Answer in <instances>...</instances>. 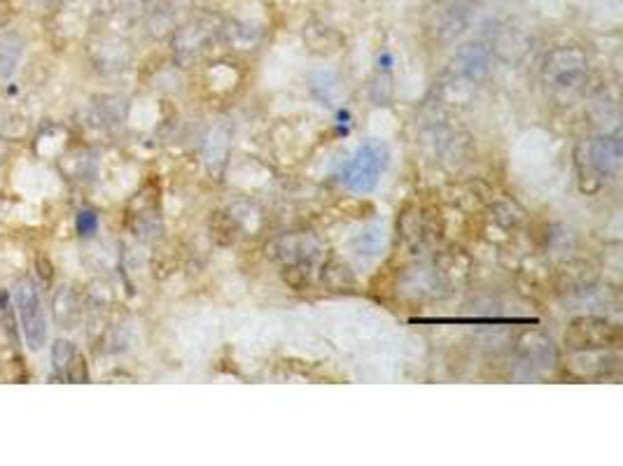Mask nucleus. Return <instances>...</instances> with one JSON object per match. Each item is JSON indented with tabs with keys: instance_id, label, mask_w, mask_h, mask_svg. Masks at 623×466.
<instances>
[{
	"instance_id": "12",
	"label": "nucleus",
	"mask_w": 623,
	"mask_h": 466,
	"mask_svg": "<svg viewBox=\"0 0 623 466\" xmlns=\"http://www.w3.org/2000/svg\"><path fill=\"white\" fill-rule=\"evenodd\" d=\"M80 301H77V294L73 292V287L63 285L56 289L54 294V320L61 329H73L77 322H80Z\"/></svg>"
},
{
	"instance_id": "5",
	"label": "nucleus",
	"mask_w": 623,
	"mask_h": 466,
	"mask_svg": "<svg viewBox=\"0 0 623 466\" xmlns=\"http://www.w3.org/2000/svg\"><path fill=\"white\" fill-rule=\"evenodd\" d=\"M14 308H17L21 331H24L26 345L31 350L45 348L47 343V320L42 301L33 280L21 278L14 287Z\"/></svg>"
},
{
	"instance_id": "6",
	"label": "nucleus",
	"mask_w": 623,
	"mask_h": 466,
	"mask_svg": "<svg viewBox=\"0 0 623 466\" xmlns=\"http://www.w3.org/2000/svg\"><path fill=\"white\" fill-rule=\"evenodd\" d=\"M621 343V329L605 317H579L567 327L565 345L574 352L614 350Z\"/></svg>"
},
{
	"instance_id": "14",
	"label": "nucleus",
	"mask_w": 623,
	"mask_h": 466,
	"mask_svg": "<svg viewBox=\"0 0 623 466\" xmlns=\"http://www.w3.org/2000/svg\"><path fill=\"white\" fill-rule=\"evenodd\" d=\"M399 231H402V238L406 240V243L413 245V247L425 245L432 236L430 224H427V217H425L423 210H418V208H406L404 210L402 227H399Z\"/></svg>"
},
{
	"instance_id": "16",
	"label": "nucleus",
	"mask_w": 623,
	"mask_h": 466,
	"mask_svg": "<svg viewBox=\"0 0 623 466\" xmlns=\"http://www.w3.org/2000/svg\"><path fill=\"white\" fill-rule=\"evenodd\" d=\"M24 54V38L14 31H0V77H10Z\"/></svg>"
},
{
	"instance_id": "2",
	"label": "nucleus",
	"mask_w": 623,
	"mask_h": 466,
	"mask_svg": "<svg viewBox=\"0 0 623 466\" xmlns=\"http://www.w3.org/2000/svg\"><path fill=\"white\" fill-rule=\"evenodd\" d=\"M388 161V147L378 140H367L346 161H341V166L336 168V180L350 194H371L388 168Z\"/></svg>"
},
{
	"instance_id": "4",
	"label": "nucleus",
	"mask_w": 623,
	"mask_h": 466,
	"mask_svg": "<svg viewBox=\"0 0 623 466\" xmlns=\"http://www.w3.org/2000/svg\"><path fill=\"white\" fill-rule=\"evenodd\" d=\"M588 59L579 47L563 45L546 54L544 59V82L560 94H572L586 80Z\"/></svg>"
},
{
	"instance_id": "18",
	"label": "nucleus",
	"mask_w": 623,
	"mask_h": 466,
	"mask_svg": "<svg viewBox=\"0 0 623 466\" xmlns=\"http://www.w3.org/2000/svg\"><path fill=\"white\" fill-rule=\"evenodd\" d=\"M96 49L103 54V59H98L101 61V66H108V68H115V70L124 68L126 61H129V56H131L129 45H126V42H122V40H117V38H105Z\"/></svg>"
},
{
	"instance_id": "1",
	"label": "nucleus",
	"mask_w": 623,
	"mask_h": 466,
	"mask_svg": "<svg viewBox=\"0 0 623 466\" xmlns=\"http://www.w3.org/2000/svg\"><path fill=\"white\" fill-rule=\"evenodd\" d=\"M266 254L283 268L285 280L301 278L308 282L311 273L325 259V247L311 233H285L266 245Z\"/></svg>"
},
{
	"instance_id": "7",
	"label": "nucleus",
	"mask_w": 623,
	"mask_h": 466,
	"mask_svg": "<svg viewBox=\"0 0 623 466\" xmlns=\"http://www.w3.org/2000/svg\"><path fill=\"white\" fill-rule=\"evenodd\" d=\"M490 63H493V45L481 40L465 42L453 56L455 75L467 84H479L490 73Z\"/></svg>"
},
{
	"instance_id": "3",
	"label": "nucleus",
	"mask_w": 623,
	"mask_h": 466,
	"mask_svg": "<svg viewBox=\"0 0 623 466\" xmlns=\"http://www.w3.org/2000/svg\"><path fill=\"white\" fill-rule=\"evenodd\" d=\"M222 24L224 21L217 14L199 12L196 17L175 28L171 45L178 66L189 68L199 63L213 49L215 42L222 38Z\"/></svg>"
},
{
	"instance_id": "17",
	"label": "nucleus",
	"mask_w": 623,
	"mask_h": 466,
	"mask_svg": "<svg viewBox=\"0 0 623 466\" xmlns=\"http://www.w3.org/2000/svg\"><path fill=\"white\" fill-rule=\"evenodd\" d=\"M518 345H521L518 350H521L525 362H539L537 366H544L549 355H553L551 338L537 334V331H532V334H525Z\"/></svg>"
},
{
	"instance_id": "22",
	"label": "nucleus",
	"mask_w": 623,
	"mask_h": 466,
	"mask_svg": "<svg viewBox=\"0 0 623 466\" xmlns=\"http://www.w3.org/2000/svg\"><path fill=\"white\" fill-rule=\"evenodd\" d=\"M35 268H38V275L45 282H52V278H54V266H52V261H49L45 254H38V259H35Z\"/></svg>"
},
{
	"instance_id": "11",
	"label": "nucleus",
	"mask_w": 623,
	"mask_h": 466,
	"mask_svg": "<svg viewBox=\"0 0 623 466\" xmlns=\"http://www.w3.org/2000/svg\"><path fill=\"white\" fill-rule=\"evenodd\" d=\"M229 157V129L217 124L206 140V164L210 175H222Z\"/></svg>"
},
{
	"instance_id": "19",
	"label": "nucleus",
	"mask_w": 623,
	"mask_h": 466,
	"mask_svg": "<svg viewBox=\"0 0 623 466\" xmlns=\"http://www.w3.org/2000/svg\"><path fill=\"white\" fill-rule=\"evenodd\" d=\"M383 245V227L381 224H371V227L364 229L360 236L353 240V250L357 257H376L381 252Z\"/></svg>"
},
{
	"instance_id": "8",
	"label": "nucleus",
	"mask_w": 623,
	"mask_h": 466,
	"mask_svg": "<svg viewBox=\"0 0 623 466\" xmlns=\"http://www.w3.org/2000/svg\"><path fill=\"white\" fill-rule=\"evenodd\" d=\"M586 164L598 180H609L619 175L621 143L619 138H598L586 147Z\"/></svg>"
},
{
	"instance_id": "13",
	"label": "nucleus",
	"mask_w": 623,
	"mask_h": 466,
	"mask_svg": "<svg viewBox=\"0 0 623 466\" xmlns=\"http://www.w3.org/2000/svg\"><path fill=\"white\" fill-rule=\"evenodd\" d=\"M222 38H227L231 47L236 49H255V45L262 40V26L252 24V21H224L222 24Z\"/></svg>"
},
{
	"instance_id": "24",
	"label": "nucleus",
	"mask_w": 623,
	"mask_h": 466,
	"mask_svg": "<svg viewBox=\"0 0 623 466\" xmlns=\"http://www.w3.org/2000/svg\"><path fill=\"white\" fill-rule=\"evenodd\" d=\"M40 3H45V5H49V7H56V5H63V3H66V0H40Z\"/></svg>"
},
{
	"instance_id": "9",
	"label": "nucleus",
	"mask_w": 623,
	"mask_h": 466,
	"mask_svg": "<svg viewBox=\"0 0 623 466\" xmlns=\"http://www.w3.org/2000/svg\"><path fill=\"white\" fill-rule=\"evenodd\" d=\"M52 364H54V373L68 383H87L89 380V371H87V362L80 355V350L75 348V343L70 341H56L52 348Z\"/></svg>"
},
{
	"instance_id": "10",
	"label": "nucleus",
	"mask_w": 623,
	"mask_h": 466,
	"mask_svg": "<svg viewBox=\"0 0 623 466\" xmlns=\"http://www.w3.org/2000/svg\"><path fill=\"white\" fill-rule=\"evenodd\" d=\"M304 42L313 54L329 56L339 52L346 40L334 26L325 24V21H311V24L304 26Z\"/></svg>"
},
{
	"instance_id": "23",
	"label": "nucleus",
	"mask_w": 623,
	"mask_h": 466,
	"mask_svg": "<svg viewBox=\"0 0 623 466\" xmlns=\"http://www.w3.org/2000/svg\"><path fill=\"white\" fill-rule=\"evenodd\" d=\"M378 70H390V66H392V54L390 52H383V54H378Z\"/></svg>"
},
{
	"instance_id": "15",
	"label": "nucleus",
	"mask_w": 623,
	"mask_h": 466,
	"mask_svg": "<svg viewBox=\"0 0 623 466\" xmlns=\"http://www.w3.org/2000/svg\"><path fill=\"white\" fill-rule=\"evenodd\" d=\"M320 278L332 292H346V289L355 287V275L350 273V268L336 257L322 259Z\"/></svg>"
},
{
	"instance_id": "20",
	"label": "nucleus",
	"mask_w": 623,
	"mask_h": 466,
	"mask_svg": "<svg viewBox=\"0 0 623 466\" xmlns=\"http://www.w3.org/2000/svg\"><path fill=\"white\" fill-rule=\"evenodd\" d=\"M311 91L320 101L332 103L334 96L339 94V82L332 73H313L311 75Z\"/></svg>"
},
{
	"instance_id": "21",
	"label": "nucleus",
	"mask_w": 623,
	"mask_h": 466,
	"mask_svg": "<svg viewBox=\"0 0 623 466\" xmlns=\"http://www.w3.org/2000/svg\"><path fill=\"white\" fill-rule=\"evenodd\" d=\"M75 229L82 238H91L98 231V215L94 210H80L75 217Z\"/></svg>"
}]
</instances>
